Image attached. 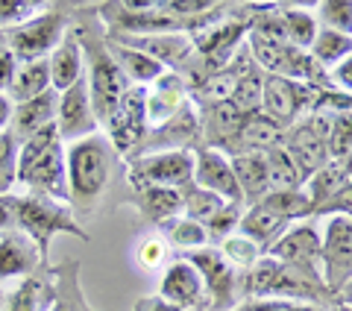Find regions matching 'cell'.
I'll return each instance as SVG.
<instances>
[{"label":"cell","mask_w":352,"mask_h":311,"mask_svg":"<svg viewBox=\"0 0 352 311\" xmlns=\"http://www.w3.org/2000/svg\"><path fill=\"white\" fill-rule=\"evenodd\" d=\"M18 182L36 197H50L68 203V173H65V141L56 124L21 141L18 150Z\"/></svg>","instance_id":"6da1fadb"},{"label":"cell","mask_w":352,"mask_h":311,"mask_svg":"<svg viewBox=\"0 0 352 311\" xmlns=\"http://www.w3.org/2000/svg\"><path fill=\"white\" fill-rule=\"evenodd\" d=\"M115 168V147L103 132L68 144L65 150V173H68V203L91 208L106 194Z\"/></svg>","instance_id":"7a4b0ae2"},{"label":"cell","mask_w":352,"mask_h":311,"mask_svg":"<svg viewBox=\"0 0 352 311\" xmlns=\"http://www.w3.org/2000/svg\"><path fill=\"white\" fill-rule=\"evenodd\" d=\"M247 291L256 299L279 297L291 303H305V299H323L329 288L314 268H300V264L279 261L273 255H261L250 268Z\"/></svg>","instance_id":"3957f363"},{"label":"cell","mask_w":352,"mask_h":311,"mask_svg":"<svg viewBox=\"0 0 352 311\" xmlns=\"http://www.w3.org/2000/svg\"><path fill=\"white\" fill-rule=\"evenodd\" d=\"M15 226H21V232H24V235L36 244L41 261L47 259L50 241L56 238L59 232L88 241V235L80 226H76V220L71 217V208L65 203H59V200H50V197H36V194L18 197Z\"/></svg>","instance_id":"277c9868"},{"label":"cell","mask_w":352,"mask_h":311,"mask_svg":"<svg viewBox=\"0 0 352 311\" xmlns=\"http://www.w3.org/2000/svg\"><path fill=\"white\" fill-rule=\"evenodd\" d=\"M129 182L138 188H173L179 191L194 182V156L188 150L138 153L129 164Z\"/></svg>","instance_id":"5b68a950"},{"label":"cell","mask_w":352,"mask_h":311,"mask_svg":"<svg viewBox=\"0 0 352 311\" xmlns=\"http://www.w3.org/2000/svg\"><path fill=\"white\" fill-rule=\"evenodd\" d=\"M65 36H68V18L59 9H44L18 30H9V50L18 56V62L47 59Z\"/></svg>","instance_id":"8992f818"},{"label":"cell","mask_w":352,"mask_h":311,"mask_svg":"<svg viewBox=\"0 0 352 311\" xmlns=\"http://www.w3.org/2000/svg\"><path fill=\"white\" fill-rule=\"evenodd\" d=\"M147 88L129 85L120 97L115 115L106 120V138L112 141L115 153H129L144 144L147 138Z\"/></svg>","instance_id":"52a82bcc"},{"label":"cell","mask_w":352,"mask_h":311,"mask_svg":"<svg viewBox=\"0 0 352 311\" xmlns=\"http://www.w3.org/2000/svg\"><path fill=\"white\" fill-rule=\"evenodd\" d=\"M88 80V94H91V106L97 115V124L106 127V120L115 115V109L120 103V97L126 94V76L120 74L115 59L109 56V47L100 44L97 50H91V68L85 74Z\"/></svg>","instance_id":"ba28073f"},{"label":"cell","mask_w":352,"mask_h":311,"mask_svg":"<svg viewBox=\"0 0 352 311\" xmlns=\"http://www.w3.org/2000/svg\"><path fill=\"white\" fill-rule=\"evenodd\" d=\"M323 259V282L329 291H338L352 276V217L332 215L326 224V235L320 238Z\"/></svg>","instance_id":"9c48e42d"},{"label":"cell","mask_w":352,"mask_h":311,"mask_svg":"<svg viewBox=\"0 0 352 311\" xmlns=\"http://www.w3.org/2000/svg\"><path fill=\"white\" fill-rule=\"evenodd\" d=\"M320 88L305 85V83H294L285 80V76H264L261 83V115H267L276 124H288V120H296V115L311 109L314 97Z\"/></svg>","instance_id":"30bf717a"},{"label":"cell","mask_w":352,"mask_h":311,"mask_svg":"<svg viewBox=\"0 0 352 311\" xmlns=\"http://www.w3.org/2000/svg\"><path fill=\"white\" fill-rule=\"evenodd\" d=\"M56 129L62 141H80L97 132V115L91 106V94H88V80L82 76L80 83H74L68 92L59 94L56 106Z\"/></svg>","instance_id":"8fae6325"},{"label":"cell","mask_w":352,"mask_h":311,"mask_svg":"<svg viewBox=\"0 0 352 311\" xmlns=\"http://www.w3.org/2000/svg\"><path fill=\"white\" fill-rule=\"evenodd\" d=\"M194 182L203 191H212L214 197H220L223 203H241V188L235 180L232 162L226 159L223 150L217 147H206L194 156Z\"/></svg>","instance_id":"7c38bea8"},{"label":"cell","mask_w":352,"mask_h":311,"mask_svg":"<svg viewBox=\"0 0 352 311\" xmlns=\"http://www.w3.org/2000/svg\"><path fill=\"white\" fill-rule=\"evenodd\" d=\"M188 261L194 264L197 270L203 276V288H206V297H212V305L214 308H229L235 303V268L229 264L220 250H197V253H188Z\"/></svg>","instance_id":"4fadbf2b"},{"label":"cell","mask_w":352,"mask_h":311,"mask_svg":"<svg viewBox=\"0 0 352 311\" xmlns=\"http://www.w3.org/2000/svg\"><path fill=\"white\" fill-rule=\"evenodd\" d=\"M159 297L164 299V303H170L176 308H182V311L200 305V299L206 297L200 270H197L188 259H176L173 264L164 268L162 285H159Z\"/></svg>","instance_id":"5bb4252c"},{"label":"cell","mask_w":352,"mask_h":311,"mask_svg":"<svg viewBox=\"0 0 352 311\" xmlns=\"http://www.w3.org/2000/svg\"><path fill=\"white\" fill-rule=\"evenodd\" d=\"M47 68H50V88L56 94L68 92L74 83H80L85 76V53L74 32H68L59 41V47L47 56Z\"/></svg>","instance_id":"9a60e30c"},{"label":"cell","mask_w":352,"mask_h":311,"mask_svg":"<svg viewBox=\"0 0 352 311\" xmlns=\"http://www.w3.org/2000/svg\"><path fill=\"white\" fill-rule=\"evenodd\" d=\"M267 255L288 264H300V268H314V261L320 259V235H317V229L311 224L291 226L267 250Z\"/></svg>","instance_id":"2e32d148"},{"label":"cell","mask_w":352,"mask_h":311,"mask_svg":"<svg viewBox=\"0 0 352 311\" xmlns=\"http://www.w3.org/2000/svg\"><path fill=\"white\" fill-rule=\"evenodd\" d=\"M185 106V83L182 76L164 71L147 92V120L153 127H164Z\"/></svg>","instance_id":"e0dca14e"},{"label":"cell","mask_w":352,"mask_h":311,"mask_svg":"<svg viewBox=\"0 0 352 311\" xmlns=\"http://www.w3.org/2000/svg\"><path fill=\"white\" fill-rule=\"evenodd\" d=\"M120 44H129V47H135L141 53H147L153 56L159 65H179L188 59L191 53V39L185 36V32H156V36H118Z\"/></svg>","instance_id":"ac0fdd59"},{"label":"cell","mask_w":352,"mask_h":311,"mask_svg":"<svg viewBox=\"0 0 352 311\" xmlns=\"http://www.w3.org/2000/svg\"><path fill=\"white\" fill-rule=\"evenodd\" d=\"M238 232L244 238H250L264 255H267V250L285 235V232H288V220H285L282 215H276L273 208H267V206L252 203L247 212L241 215Z\"/></svg>","instance_id":"d6986e66"},{"label":"cell","mask_w":352,"mask_h":311,"mask_svg":"<svg viewBox=\"0 0 352 311\" xmlns=\"http://www.w3.org/2000/svg\"><path fill=\"white\" fill-rule=\"evenodd\" d=\"M56 106H59V94L53 92V88L36 100L18 103L15 115H12V136L18 141H24L30 136H36V132L53 127L56 124Z\"/></svg>","instance_id":"ffe728a7"},{"label":"cell","mask_w":352,"mask_h":311,"mask_svg":"<svg viewBox=\"0 0 352 311\" xmlns=\"http://www.w3.org/2000/svg\"><path fill=\"white\" fill-rule=\"evenodd\" d=\"M36 261L41 255L24 232H6L0 238V279H27Z\"/></svg>","instance_id":"44dd1931"},{"label":"cell","mask_w":352,"mask_h":311,"mask_svg":"<svg viewBox=\"0 0 352 311\" xmlns=\"http://www.w3.org/2000/svg\"><path fill=\"white\" fill-rule=\"evenodd\" d=\"M106 47H109V56H112L115 65L120 68V74L126 76V83H135L138 88H144L147 83H156L164 74V65H159L153 56H147V53L129 47V44L109 41Z\"/></svg>","instance_id":"7402d4cb"},{"label":"cell","mask_w":352,"mask_h":311,"mask_svg":"<svg viewBox=\"0 0 352 311\" xmlns=\"http://www.w3.org/2000/svg\"><path fill=\"white\" fill-rule=\"evenodd\" d=\"M232 162V171H235V180L241 188V197H250V200H258L270 191V180H267V164H264V156L261 153H247L241 150L235 153Z\"/></svg>","instance_id":"603a6c76"},{"label":"cell","mask_w":352,"mask_h":311,"mask_svg":"<svg viewBox=\"0 0 352 311\" xmlns=\"http://www.w3.org/2000/svg\"><path fill=\"white\" fill-rule=\"evenodd\" d=\"M44 92H50V68L47 59H36V62H21L15 71V80L9 85V97L12 103H27V100H36Z\"/></svg>","instance_id":"cb8c5ba5"},{"label":"cell","mask_w":352,"mask_h":311,"mask_svg":"<svg viewBox=\"0 0 352 311\" xmlns=\"http://www.w3.org/2000/svg\"><path fill=\"white\" fill-rule=\"evenodd\" d=\"M264 164H267V180H270V191H300L305 185V176L296 168V162L291 159V153L285 147H273L264 150Z\"/></svg>","instance_id":"d4e9b609"},{"label":"cell","mask_w":352,"mask_h":311,"mask_svg":"<svg viewBox=\"0 0 352 311\" xmlns=\"http://www.w3.org/2000/svg\"><path fill=\"white\" fill-rule=\"evenodd\" d=\"M238 141H244L247 153H264L273 147H282V127L276 120H270L267 115H247L241 124Z\"/></svg>","instance_id":"484cf974"},{"label":"cell","mask_w":352,"mask_h":311,"mask_svg":"<svg viewBox=\"0 0 352 311\" xmlns=\"http://www.w3.org/2000/svg\"><path fill=\"white\" fill-rule=\"evenodd\" d=\"M285 36H288V44L296 50H311V44L317 39V18L311 15V9L305 6H282L279 9Z\"/></svg>","instance_id":"4316f807"},{"label":"cell","mask_w":352,"mask_h":311,"mask_svg":"<svg viewBox=\"0 0 352 311\" xmlns=\"http://www.w3.org/2000/svg\"><path fill=\"white\" fill-rule=\"evenodd\" d=\"M162 241L168 244V247L197 253L208 244V232L203 224H197L191 217H170L162 224Z\"/></svg>","instance_id":"83f0119b"},{"label":"cell","mask_w":352,"mask_h":311,"mask_svg":"<svg viewBox=\"0 0 352 311\" xmlns=\"http://www.w3.org/2000/svg\"><path fill=\"white\" fill-rule=\"evenodd\" d=\"M138 208L144 212L150 220H164L179 217L182 212V194L173 188H141L138 191Z\"/></svg>","instance_id":"f1b7e54d"},{"label":"cell","mask_w":352,"mask_h":311,"mask_svg":"<svg viewBox=\"0 0 352 311\" xmlns=\"http://www.w3.org/2000/svg\"><path fill=\"white\" fill-rule=\"evenodd\" d=\"M308 53H311V59L320 65V68H335V65H340L346 56H352V36L320 27Z\"/></svg>","instance_id":"f546056e"},{"label":"cell","mask_w":352,"mask_h":311,"mask_svg":"<svg viewBox=\"0 0 352 311\" xmlns=\"http://www.w3.org/2000/svg\"><path fill=\"white\" fill-rule=\"evenodd\" d=\"M261 206H267V208H273L276 215H282L285 220H302V217H308L314 212V206H311V200H308V194L302 191H267L261 200H258Z\"/></svg>","instance_id":"4dcf8cb0"},{"label":"cell","mask_w":352,"mask_h":311,"mask_svg":"<svg viewBox=\"0 0 352 311\" xmlns=\"http://www.w3.org/2000/svg\"><path fill=\"white\" fill-rule=\"evenodd\" d=\"M261 76L256 71H241L229 92V103L244 115H256V109H261Z\"/></svg>","instance_id":"1f68e13d"},{"label":"cell","mask_w":352,"mask_h":311,"mask_svg":"<svg viewBox=\"0 0 352 311\" xmlns=\"http://www.w3.org/2000/svg\"><path fill=\"white\" fill-rule=\"evenodd\" d=\"M314 18L323 24V30L352 36V0H326V3H317Z\"/></svg>","instance_id":"d6a6232c"},{"label":"cell","mask_w":352,"mask_h":311,"mask_svg":"<svg viewBox=\"0 0 352 311\" xmlns=\"http://www.w3.org/2000/svg\"><path fill=\"white\" fill-rule=\"evenodd\" d=\"M226 203L220 197H214L212 191H203V188H194L191 194H185L182 197V208H185V217H191V220H197V224H208L220 208H223Z\"/></svg>","instance_id":"836d02e7"},{"label":"cell","mask_w":352,"mask_h":311,"mask_svg":"<svg viewBox=\"0 0 352 311\" xmlns=\"http://www.w3.org/2000/svg\"><path fill=\"white\" fill-rule=\"evenodd\" d=\"M59 288L53 294V303H50V311H94L91 305L85 303V297L76 285V276L74 273H65L59 270Z\"/></svg>","instance_id":"e575fe53"},{"label":"cell","mask_w":352,"mask_h":311,"mask_svg":"<svg viewBox=\"0 0 352 311\" xmlns=\"http://www.w3.org/2000/svg\"><path fill=\"white\" fill-rule=\"evenodd\" d=\"M329 156L332 159H346L352 153V112L329 115Z\"/></svg>","instance_id":"d590c367"},{"label":"cell","mask_w":352,"mask_h":311,"mask_svg":"<svg viewBox=\"0 0 352 311\" xmlns=\"http://www.w3.org/2000/svg\"><path fill=\"white\" fill-rule=\"evenodd\" d=\"M18 150L21 141L12 132L0 136V197L9 194V188L18 182Z\"/></svg>","instance_id":"8d00e7d4"},{"label":"cell","mask_w":352,"mask_h":311,"mask_svg":"<svg viewBox=\"0 0 352 311\" xmlns=\"http://www.w3.org/2000/svg\"><path fill=\"white\" fill-rule=\"evenodd\" d=\"M220 255L232 264V268H252L258 259H261V250L252 244L250 238H244L238 232V235H229V238H223V247H220Z\"/></svg>","instance_id":"74e56055"},{"label":"cell","mask_w":352,"mask_h":311,"mask_svg":"<svg viewBox=\"0 0 352 311\" xmlns=\"http://www.w3.org/2000/svg\"><path fill=\"white\" fill-rule=\"evenodd\" d=\"M44 3H32V0H0V27L3 30H18L36 15L44 12Z\"/></svg>","instance_id":"f35d334b"},{"label":"cell","mask_w":352,"mask_h":311,"mask_svg":"<svg viewBox=\"0 0 352 311\" xmlns=\"http://www.w3.org/2000/svg\"><path fill=\"white\" fill-rule=\"evenodd\" d=\"M241 224V208L235 203H226L220 212L208 220L206 224V232H208V238H229V235H235V229Z\"/></svg>","instance_id":"ab89813d"},{"label":"cell","mask_w":352,"mask_h":311,"mask_svg":"<svg viewBox=\"0 0 352 311\" xmlns=\"http://www.w3.org/2000/svg\"><path fill=\"white\" fill-rule=\"evenodd\" d=\"M164 255H168V244H164L159 235H150L138 244V250H135V259L138 264L144 270H156L162 268V261H164Z\"/></svg>","instance_id":"60d3db41"},{"label":"cell","mask_w":352,"mask_h":311,"mask_svg":"<svg viewBox=\"0 0 352 311\" xmlns=\"http://www.w3.org/2000/svg\"><path fill=\"white\" fill-rule=\"evenodd\" d=\"M38 294L41 285L36 279H24L9 297V311H38Z\"/></svg>","instance_id":"b9f144b4"},{"label":"cell","mask_w":352,"mask_h":311,"mask_svg":"<svg viewBox=\"0 0 352 311\" xmlns=\"http://www.w3.org/2000/svg\"><path fill=\"white\" fill-rule=\"evenodd\" d=\"M235 311H320L311 303H291V299H247Z\"/></svg>","instance_id":"7bdbcfd3"},{"label":"cell","mask_w":352,"mask_h":311,"mask_svg":"<svg viewBox=\"0 0 352 311\" xmlns=\"http://www.w3.org/2000/svg\"><path fill=\"white\" fill-rule=\"evenodd\" d=\"M323 212H335V215H346V217H352V180L340 188V191L329 200V203L320 208L317 215H323Z\"/></svg>","instance_id":"ee69618b"},{"label":"cell","mask_w":352,"mask_h":311,"mask_svg":"<svg viewBox=\"0 0 352 311\" xmlns=\"http://www.w3.org/2000/svg\"><path fill=\"white\" fill-rule=\"evenodd\" d=\"M18 56L9 47H0V92H9V85L15 80V71H18Z\"/></svg>","instance_id":"f6af8a7d"},{"label":"cell","mask_w":352,"mask_h":311,"mask_svg":"<svg viewBox=\"0 0 352 311\" xmlns=\"http://www.w3.org/2000/svg\"><path fill=\"white\" fill-rule=\"evenodd\" d=\"M15 208H18V197L9 194L0 197V232H9L15 226Z\"/></svg>","instance_id":"bcb514c9"},{"label":"cell","mask_w":352,"mask_h":311,"mask_svg":"<svg viewBox=\"0 0 352 311\" xmlns=\"http://www.w3.org/2000/svg\"><path fill=\"white\" fill-rule=\"evenodd\" d=\"M332 80L338 83V88L344 94H352V56H346L340 65L332 68Z\"/></svg>","instance_id":"7dc6e473"},{"label":"cell","mask_w":352,"mask_h":311,"mask_svg":"<svg viewBox=\"0 0 352 311\" xmlns=\"http://www.w3.org/2000/svg\"><path fill=\"white\" fill-rule=\"evenodd\" d=\"M132 311H182V308L164 303L162 297H138L135 305H132Z\"/></svg>","instance_id":"c3c4849f"},{"label":"cell","mask_w":352,"mask_h":311,"mask_svg":"<svg viewBox=\"0 0 352 311\" xmlns=\"http://www.w3.org/2000/svg\"><path fill=\"white\" fill-rule=\"evenodd\" d=\"M12 115H15L12 97L0 92V136H3V132H9V127H12Z\"/></svg>","instance_id":"681fc988"},{"label":"cell","mask_w":352,"mask_h":311,"mask_svg":"<svg viewBox=\"0 0 352 311\" xmlns=\"http://www.w3.org/2000/svg\"><path fill=\"white\" fill-rule=\"evenodd\" d=\"M338 294H340V305H352V276L338 288Z\"/></svg>","instance_id":"f907efd6"},{"label":"cell","mask_w":352,"mask_h":311,"mask_svg":"<svg viewBox=\"0 0 352 311\" xmlns=\"http://www.w3.org/2000/svg\"><path fill=\"white\" fill-rule=\"evenodd\" d=\"M335 311H352V305H338Z\"/></svg>","instance_id":"816d5d0a"}]
</instances>
